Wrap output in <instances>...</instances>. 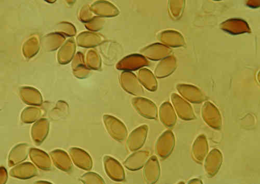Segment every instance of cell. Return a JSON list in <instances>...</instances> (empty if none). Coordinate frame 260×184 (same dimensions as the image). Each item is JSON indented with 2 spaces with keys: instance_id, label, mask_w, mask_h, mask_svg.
<instances>
[{
  "instance_id": "obj_9",
  "label": "cell",
  "mask_w": 260,
  "mask_h": 184,
  "mask_svg": "<svg viewBox=\"0 0 260 184\" xmlns=\"http://www.w3.org/2000/svg\"><path fill=\"white\" fill-rule=\"evenodd\" d=\"M105 164L106 171L113 179L118 181H121L125 179L124 170L117 160L107 157L105 158Z\"/></svg>"
},
{
  "instance_id": "obj_14",
  "label": "cell",
  "mask_w": 260,
  "mask_h": 184,
  "mask_svg": "<svg viewBox=\"0 0 260 184\" xmlns=\"http://www.w3.org/2000/svg\"><path fill=\"white\" fill-rule=\"evenodd\" d=\"M75 162L78 166L84 169H90L92 167V160L89 156L84 151L79 149L74 151Z\"/></svg>"
},
{
  "instance_id": "obj_11",
  "label": "cell",
  "mask_w": 260,
  "mask_h": 184,
  "mask_svg": "<svg viewBox=\"0 0 260 184\" xmlns=\"http://www.w3.org/2000/svg\"><path fill=\"white\" fill-rule=\"evenodd\" d=\"M180 118L184 120H191L195 118L191 107L186 102L176 95H173L172 97Z\"/></svg>"
},
{
  "instance_id": "obj_8",
  "label": "cell",
  "mask_w": 260,
  "mask_h": 184,
  "mask_svg": "<svg viewBox=\"0 0 260 184\" xmlns=\"http://www.w3.org/2000/svg\"><path fill=\"white\" fill-rule=\"evenodd\" d=\"M209 152V146L206 137L200 135L193 142L192 146V156L199 163H202Z\"/></svg>"
},
{
  "instance_id": "obj_2",
  "label": "cell",
  "mask_w": 260,
  "mask_h": 184,
  "mask_svg": "<svg viewBox=\"0 0 260 184\" xmlns=\"http://www.w3.org/2000/svg\"><path fill=\"white\" fill-rule=\"evenodd\" d=\"M148 127L142 125L135 129L128 135L126 140V147L130 151H136L141 149L147 139Z\"/></svg>"
},
{
  "instance_id": "obj_15",
  "label": "cell",
  "mask_w": 260,
  "mask_h": 184,
  "mask_svg": "<svg viewBox=\"0 0 260 184\" xmlns=\"http://www.w3.org/2000/svg\"><path fill=\"white\" fill-rule=\"evenodd\" d=\"M141 83L149 90H155L157 88V81L151 73L147 70H142L139 74Z\"/></svg>"
},
{
  "instance_id": "obj_4",
  "label": "cell",
  "mask_w": 260,
  "mask_h": 184,
  "mask_svg": "<svg viewBox=\"0 0 260 184\" xmlns=\"http://www.w3.org/2000/svg\"><path fill=\"white\" fill-rule=\"evenodd\" d=\"M205 158V169L209 177L214 176L219 171L223 163V156L217 149L212 150Z\"/></svg>"
},
{
  "instance_id": "obj_6",
  "label": "cell",
  "mask_w": 260,
  "mask_h": 184,
  "mask_svg": "<svg viewBox=\"0 0 260 184\" xmlns=\"http://www.w3.org/2000/svg\"><path fill=\"white\" fill-rule=\"evenodd\" d=\"M106 128L111 135L119 142H123L127 138V130L126 126L120 120L114 117L105 118Z\"/></svg>"
},
{
  "instance_id": "obj_17",
  "label": "cell",
  "mask_w": 260,
  "mask_h": 184,
  "mask_svg": "<svg viewBox=\"0 0 260 184\" xmlns=\"http://www.w3.org/2000/svg\"><path fill=\"white\" fill-rule=\"evenodd\" d=\"M188 183H203V181L199 178H193L190 179L188 182Z\"/></svg>"
},
{
  "instance_id": "obj_1",
  "label": "cell",
  "mask_w": 260,
  "mask_h": 184,
  "mask_svg": "<svg viewBox=\"0 0 260 184\" xmlns=\"http://www.w3.org/2000/svg\"><path fill=\"white\" fill-rule=\"evenodd\" d=\"M175 145L176 139L174 134L171 130H167L160 135L156 143V154L160 158L166 159L171 154Z\"/></svg>"
},
{
  "instance_id": "obj_7",
  "label": "cell",
  "mask_w": 260,
  "mask_h": 184,
  "mask_svg": "<svg viewBox=\"0 0 260 184\" xmlns=\"http://www.w3.org/2000/svg\"><path fill=\"white\" fill-rule=\"evenodd\" d=\"M133 104L143 117L149 119L157 118V109L152 102L143 98H135L133 100Z\"/></svg>"
},
{
  "instance_id": "obj_12",
  "label": "cell",
  "mask_w": 260,
  "mask_h": 184,
  "mask_svg": "<svg viewBox=\"0 0 260 184\" xmlns=\"http://www.w3.org/2000/svg\"><path fill=\"white\" fill-rule=\"evenodd\" d=\"M159 116L161 122L166 127H173L176 124V114L169 103H166L161 106Z\"/></svg>"
},
{
  "instance_id": "obj_16",
  "label": "cell",
  "mask_w": 260,
  "mask_h": 184,
  "mask_svg": "<svg viewBox=\"0 0 260 184\" xmlns=\"http://www.w3.org/2000/svg\"><path fill=\"white\" fill-rule=\"evenodd\" d=\"M85 182H104L101 178L98 175L93 173H89L83 177Z\"/></svg>"
},
{
  "instance_id": "obj_5",
  "label": "cell",
  "mask_w": 260,
  "mask_h": 184,
  "mask_svg": "<svg viewBox=\"0 0 260 184\" xmlns=\"http://www.w3.org/2000/svg\"><path fill=\"white\" fill-rule=\"evenodd\" d=\"M149 157V153L146 150L136 151L126 159L124 166L129 171L139 170L144 167Z\"/></svg>"
},
{
  "instance_id": "obj_13",
  "label": "cell",
  "mask_w": 260,
  "mask_h": 184,
  "mask_svg": "<svg viewBox=\"0 0 260 184\" xmlns=\"http://www.w3.org/2000/svg\"><path fill=\"white\" fill-rule=\"evenodd\" d=\"M203 119L206 123L211 128L216 130L221 129L222 122L220 114L218 111L210 110V112L204 108L203 111Z\"/></svg>"
},
{
  "instance_id": "obj_3",
  "label": "cell",
  "mask_w": 260,
  "mask_h": 184,
  "mask_svg": "<svg viewBox=\"0 0 260 184\" xmlns=\"http://www.w3.org/2000/svg\"><path fill=\"white\" fill-rule=\"evenodd\" d=\"M143 176L147 183L152 184L158 181L160 176V167L156 156L149 158L144 167Z\"/></svg>"
},
{
  "instance_id": "obj_10",
  "label": "cell",
  "mask_w": 260,
  "mask_h": 184,
  "mask_svg": "<svg viewBox=\"0 0 260 184\" xmlns=\"http://www.w3.org/2000/svg\"><path fill=\"white\" fill-rule=\"evenodd\" d=\"M121 83L126 91L134 95H140L143 91L136 76L133 73H123L121 76Z\"/></svg>"
}]
</instances>
